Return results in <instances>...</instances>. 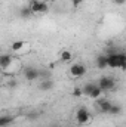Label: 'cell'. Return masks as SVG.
Returning a JSON list of instances; mask_svg holds the SVG:
<instances>
[{"mask_svg": "<svg viewBox=\"0 0 126 127\" xmlns=\"http://www.w3.org/2000/svg\"><path fill=\"white\" fill-rule=\"evenodd\" d=\"M107 66L110 68H120L122 71L126 69V55L122 52H110L107 55Z\"/></svg>", "mask_w": 126, "mask_h": 127, "instance_id": "cell-1", "label": "cell"}, {"mask_svg": "<svg viewBox=\"0 0 126 127\" xmlns=\"http://www.w3.org/2000/svg\"><path fill=\"white\" fill-rule=\"evenodd\" d=\"M98 87L104 92V90H114L116 89V80L113 77H102L98 81Z\"/></svg>", "mask_w": 126, "mask_h": 127, "instance_id": "cell-2", "label": "cell"}, {"mask_svg": "<svg viewBox=\"0 0 126 127\" xmlns=\"http://www.w3.org/2000/svg\"><path fill=\"white\" fill-rule=\"evenodd\" d=\"M91 120V114L89 111L85 108V106H80L77 111H76V121L79 124H88Z\"/></svg>", "mask_w": 126, "mask_h": 127, "instance_id": "cell-3", "label": "cell"}, {"mask_svg": "<svg viewBox=\"0 0 126 127\" xmlns=\"http://www.w3.org/2000/svg\"><path fill=\"white\" fill-rule=\"evenodd\" d=\"M70 74L73 77H83L86 74V66L83 64H79V62L74 64V65L70 66Z\"/></svg>", "mask_w": 126, "mask_h": 127, "instance_id": "cell-4", "label": "cell"}, {"mask_svg": "<svg viewBox=\"0 0 126 127\" xmlns=\"http://www.w3.org/2000/svg\"><path fill=\"white\" fill-rule=\"evenodd\" d=\"M24 77H25L27 81H33V80L40 77V71L37 68H34V66H27L24 69Z\"/></svg>", "mask_w": 126, "mask_h": 127, "instance_id": "cell-5", "label": "cell"}, {"mask_svg": "<svg viewBox=\"0 0 126 127\" xmlns=\"http://www.w3.org/2000/svg\"><path fill=\"white\" fill-rule=\"evenodd\" d=\"M96 106H98V109L102 112V114H108V111H110V106H111V102L108 100V99H98V102H96Z\"/></svg>", "mask_w": 126, "mask_h": 127, "instance_id": "cell-6", "label": "cell"}, {"mask_svg": "<svg viewBox=\"0 0 126 127\" xmlns=\"http://www.w3.org/2000/svg\"><path fill=\"white\" fill-rule=\"evenodd\" d=\"M13 62V58L10 55H0V68L1 69H7Z\"/></svg>", "mask_w": 126, "mask_h": 127, "instance_id": "cell-7", "label": "cell"}, {"mask_svg": "<svg viewBox=\"0 0 126 127\" xmlns=\"http://www.w3.org/2000/svg\"><path fill=\"white\" fill-rule=\"evenodd\" d=\"M24 46H27V41H24V40H15L12 44H10V49H12V52H15V53H22V49H24Z\"/></svg>", "mask_w": 126, "mask_h": 127, "instance_id": "cell-8", "label": "cell"}, {"mask_svg": "<svg viewBox=\"0 0 126 127\" xmlns=\"http://www.w3.org/2000/svg\"><path fill=\"white\" fill-rule=\"evenodd\" d=\"M13 121H15V117H12L9 114L0 115V127H9L10 124H13Z\"/></svg>", "mask_w": 126, "mask_h": 127, "instance_id": "cell-9", "label": "cell"}, {"mask_svg": "<svg viewBox=\"0 0 126 127\" xmlns=\"http://www.w3.org/2000/svg\"><path fill=\"white\" fill-rule=\"evenodd\" d=\"M54 86H55L54 80H51V78H45V80L39 84V89H40V90H43V92H48V90H51Z\"/></svg>", "mask_w": 126, "mask_h": 127, "instance_id": "cell-10", "label": "cell"}, {"mask_svg": "<svg viewBox=\"0 0 126 127\" xmlns=\"http://www.w3.org/2000/svg\"><path fill=\"white\" fill-rule=\"evenodd\" d=\"M40 3H42V0H30L28 7H30L33 15H39L40 13Z\"/></svg>", "mask_w": 126, "mask_h": 127, "instance_id": "cell-11", "label": "cell"}, {"mask_svg": "<svg viewBox=\"0 0 126 127\" xmlns=\"http://www.w3.org/2000/svg\"><path fill=\"white\" fill-rule=\"evenodd\" d=\"M96 66H98L99 69L107 68V55H99V56L96 58Z\"/></svg>", "mask_w": 126, "mask_h": 127, "instance_id": "cell-12", "label": "cell"}, {"mask_svg": "<svg viewBox=\"0 0 126 127\" xmlns=\"http://www.w3.org/2000/svg\"><path fill=\"white\" fill-rule=\"evenodd\" d=\"M71 59H73V53L70 50H63L60 53V61L61 62H70Z\"/></svg>", "mask_w": 126, "mask_h": 127, "instance_id": "cell-13", "label": "cell"}, {"mask_svg": "<svg viewBox=\"0 0 126 127\" xmlns=\"http://www.w3.org/2000/svg\"><path fill=\"white\" fill-rule=\"evenodd\" d=\"M19 16H21L22 19H28V18H31L33 13H31V10H30V7H28V6L21 7V10H19Z\"/></svg>", "mask_w": 126, "mask_h": 127, "instance_id": "cell-14", "label": "cell"}, {"mask_svg": "<svg viewBox=\"0 0 126 127\" xmlns=\"http://www.w3.org/2000/svg\"><path fill=\"white\" fill-rule=\"evenodd\" d=\"M95 87L94 83H86L83 87H82V92H83V96H88L89 97V95H91V92H92V89Z\"/></svg>", "mask_w": 126, "mask_h": 127, "instance_id": "cell-15", "label": "cell"}, {"mask_svg": "<svg viewBox=\"0 0 126 127\" xmlns=\"http://www.w3.org/2000/svg\"><path fill=\"white\" fill-rule=\"evenodd\" d=\"M120 112H122V106H120V105H114V103H111L108 114H111V115H119Z\"/></svg>", "mask_w": 126, "mask_h": 127, "instance_id": "cell-16", "label": "cell"}, {"mask_svg": "<svg viewBox=\"0 0 126 127\" xmlns=\"http://www.w3.org/2000/svg\"><path fill=\"white\" fill-rule=\"evenodd\" d=\"M101 95H102V90H101L98 86H95L94 89H92V92H91V95H89V97H91V99H99Z\"/></svg>", "mask_w": 126, "mask_h": 127, "instance_id": "cell-17", "label": "cell"}, {"mask_svg": "<svg viewBox=\"0 0 126 127\" xmlns=\"http://www.w3.org/2000/svg\"><path fill=\"white\" fill-rule=\"evenodd\" d=\"M48 12H49V4L42 0V3H40V13L45 15V13H48Z\"/></svg>", "mask_w": 126, "mask_h": 127, "instance_id": "cell-18", "label": "cell"}, {"mask_svg": "<svg viewBox=\"0 0 126 127\" xmlns=\"http://www.w3.org/2000/svg\"><path fill=\"white\" fill-rule=\"evenodd\" d=\"M73 96H76V97H82V96H83L82 87H74V89H73Z\"/></svg>", "mask_w": 126, "mask_h": 127, "instance_id": "cell-19", "label": "cell"}, {"mask_svg": "<svg viewBox=\"0 0 126 127\" xmlns=\"http://www.w3.org/2000/svg\"><path fill=\"white\" fill-rule=\"evenodd\" d=\"M71 3H73V6H74V7H79V6L83 3V0H71Z\"/></svg>", "mask_w": 126, "mask_h": 127, "instance_id": "cell-20", "label": "cell"}, {"mask_svg": "<svg viewBox=\"0 0 126 127\" xmlns=\"http://www.w3.org/2000/svg\"><path fill=\"white\" fill-rule=\"evenodd\" d=\"M15 86H16V81H15V80H12V81H9V83H7V87H10V89H12V87H15Z\"/></svg>", "mask_w": 126, "mask_h": 127, "instance_id": "cell-21", "label": "cell"}, {"mask_svg": "<svg viewBox=\"0 0 126 127\" xmlns=\"http://www.w3.org/2000/svg\"><path fill=\"white\" fill-rule=\"evenodd\" d=\"M114 1V4H119V6H122V4H125L126 0H113Z\"/></svg>", "mask_w": 126, "mask_h": 127, "instance_id": "cell-22", "label": "cell"}, {"mask_svg": "<svg viewBox=\"0 0 126 127\" xmlns=\"http://www.w3.org/2000/svg\"><path fill=\"white\" fill-rule=\"evenodd\" d=\"M43 1H46V3H48V1H49V0H43Z\"/></svg>", "mask_w": 126, "mask_h": 127, "instance_id": "cell-23", "label": "cell"}]
</instances>
